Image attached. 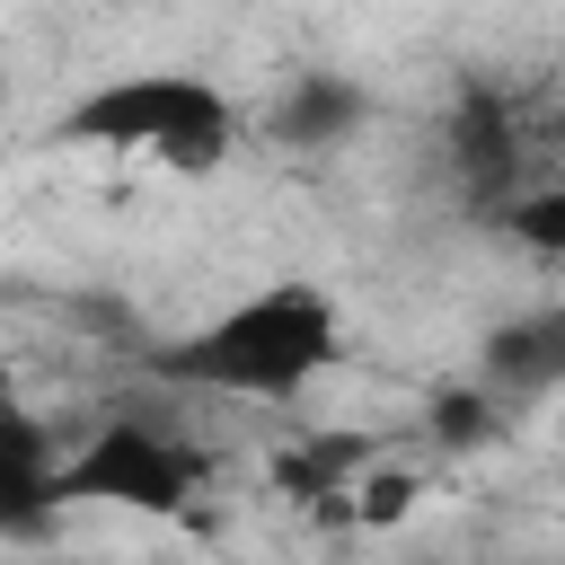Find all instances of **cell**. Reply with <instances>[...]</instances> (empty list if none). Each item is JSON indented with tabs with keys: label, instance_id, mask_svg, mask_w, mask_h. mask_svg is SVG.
Here are the masks:
<instances>
[{
	"label": "cell",
	"instance_id": "cell-1",
	"mask_svg": "<svg viewBox=\"0 0 565 565\" xmlns=\"http://www.w3.org/2000/svg\"><path fill=\"white\" fill-rule=\"evenodd\" d=\"M335 362H344V309H335L327 282H300V274L256 282L247 300L212 309L203 327H185L177 344L150 353L159 380L212 388V397H247V406H291Z\"/></svg>",
	"mask_w": 565,
	"mask_h": 565
},
{
	"label": "cell",
	"instance_id": "cell-2",
	"mask_svg": "<svg viewBox=\"0 0 565 565\" xmlns=\"http://www.w3.org/2000/svg\"><path fill=\"white\" fill-rule=\"evenodd\" d=\"M53 141L79 150H124V159H159L177 177H212L238 150V97L203 71L150 62V71H106L97 88H79L53 124Z\"/></svg>",
	"mask_w": 565,
	"mask_h": 565
},
{
	"label": "cell",
	"instance_id": "cell-3",
	"mask_svg": "<svg viewBox=\"0 0 565 565\" xmlns=\"http://www.w3.org/2000/svg\"><path fill=\"white\" fill-rule=\"evenodd\" d=\"M194 486H203V450H185L177 433H159L141 415H106V424H88L79 450H62V503L177 521L194 503Z\"/></svg>",
	"mask_w": 565,
	"mask_h": 565
},
{
	"label": "cell",
	"instance_id": "cell-4",
	"mask_svg": "<svg viewBox=\"0 0 565 565\" xmlns=\"http://www.w3.org/2000/svg\"><path fill=\"white\" fill-rule=\"evenodd\" d=\"M62 441L35 406L0 397V547H26V539H53L62 521Z\"/></svg>",
	"mask_w": 565,
	"mask_h": 565
},
{
	"label": "cell",
	"instance_id": "cell-5",
	"mask_svg": "<svg viewBox=\"0 0 565 565\" xmlns=\"http://www.w3.org/2000/svg\"><path fill=\"white\" fill-rule=\"evenodd\" d=\"M477 380H486L494 397H547V388H565V309L503 318V327L477 344Z\"/></svg>",
	"mask_w": 565,
	"mask_h": 565
},
{
	"label": "cell",
	"instance_id": "cell-6",
	"mask_svg": "<svg viewBox=\"0 0 565 565\" xmlns=\"http://www.w3.org/2000/svg\"><path fill=\"white\" fill-rule=\"evenodd\" d=\"M362 115H371L362 79H344V71H300V79L274 97V141H282V150H335V141L362 132Z\"/></svg>",
	"mask_w": 565,
	"mask_h": 565
},
{
	"label": "cell",
	"instance_id": "cell-7",
	"mask_svg": "<svg viewBox=\"0 0 565 565\" xmlns=\"http://www.w3.org/2000/svg\"><path fill=\"white\" fill-rule=\"evenodd\" d=\"M362 468H371V441L362 433H309V441H282L265 477H274V494H291L309 512H344L353 486H362Z\"/></svg>",
	"mask_w": 565,
	"mask_h": 565
},
{
	"label": "cell",
	"instance_id": "cell-8",
	"mask_svg": "<svg viewBox=\"0 0 565 565\" xmlns=\"http://www.w3.org/2000/svg\"><path fill=\"white\" fill-rule=\"evenodd\" d=\"M450 159H459V185H468L477 203H494V194L512 185V168H521V124H512V106H503L494 88H468V97H459Z\"/></svg>",
	"mask_w": 565,
	"mask_h": 565
},
{
	"label": "cell",
	"instance_id": "cell-9",
	"mask_svg": "<svg viewBox=\"0 0 565 565\" xmlns=\"http://www.w3.org/2000/svg\"><path fill=\"white\" fill-rule=\"evenodd\" d=\"M503 433V397L468 371V380H441L433 397H424V441L433 450H486Z\"/></svg>",
	"mask_w": 565,
	"mask_h": 565
},
{
	"label": "cell",
	"instance_id": "cell-10",
	"mask_svg": "<svg viewBox=\"0 0 565 565\" xmlns=\"http://www.w3.org/2000/svg\"><path fill=\"white\" fill-rule=\"evenodd\" d=\"M415 503H424V477H415V468H362L344 521H353V530H397Z\"/></svg>",
	"mask_w": 565,
	"mask_h": 565
},
{
	"label": "cell",
	"instance_id": "cell-11",
	"mask_svg": "<svg viewBox=\"0 0 565 565\" xmlns=\"http://www.w3.org/2000/svg\"><path fill=\"white\" fill-rule=\"evenodd\" d=\"M503 230H512V247H530V256H565V185H539V194H521V203H503Z\"/></svg>",
	"mask_w": 565,
	"mask_h": 565
},
{
	"label": "cell",
	"instance_id": "cell-12",
	"mask_svg": "<svg viewBox=\"0 0 565 565\" xmlns=\"http://www.w3.org/2000/svg\"><path fill=\"white\" fill-rule=\"evenodd\" d=\"M556 141H565V106H556Z\"/></svg>",
	"mask_w": 565,
	"mask_h": 565
},
{
	"label": "cell",
	"instance_id": "cell-13",
	"mask_svg": "<svg viewBox=\"0 0 565 565\" xmlns=\"http://www.w3.org/2000/svg\"><path fill=\"white\" fill-rule=\"evenodd\" d=\"M424 565H433V556H424Z\"/></svg>",
	"mask_w": 565,
	"mask_h": 565
}]
</instances>
